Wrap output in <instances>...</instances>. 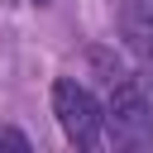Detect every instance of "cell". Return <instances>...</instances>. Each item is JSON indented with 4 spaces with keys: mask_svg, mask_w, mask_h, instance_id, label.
<instances>
[{
    "mask_svg": "<svg viewBox=\"0 0 153 153\" xmlns=\"http://www.w3.org/2000/svg\"><path fill=\"white\" fill-rule=\"evenodd\" d=\"M91 72L105 91L100 110H105V129L115 134V143L124 148H153V105L143 91V76H134L115 53L91 48Z\"/></svg>",
    "mask_w": 153,
    "mask_h": 153,
    "instance_id": "1",
    "label": "cell"
},
{
    "mask_svg": "<svg viewBox=\"0 0 153 153\" xmlns=\"http://www.w3.org/2000/svg\"><path fill=\"white\" fill-rule=\"evenodd\" d=\"M53 115H57L67 143H76V148H105V139H110L105 110H100L96 91L81 86L76 76H57L53 81Z\"/></svg>",
    "mask_w": 153,
    "mask_h": 153,
    "instance_id": "2",
    "label": "cell"
},
{
    "mask_svg": "<svg viewBox=\"0 0 153 153\" xmlns=\"http://www.w3.org/2000/svg\"><path fill=\"white\" fill-rule=\"evenodd\" d=\"M124 38L139 57V72L153 81V0H124Z\"/></svg>",
    "mask_w": 153,
    "mask_h": 153,
    "instance_id": "3",
    "label": "cell"
},
{
    "mask_svg": "<svg viewBox=\"0 0 153 153\" xmlns=\"http://www.w3.org/2000/svg\"><path fill=\"white\" fill-rule=\"evenodd\" d=\"M33 5H48V0H33Z\"/></svg>",
    "mask_w": 153,
    "mask_h": 153,
    "instance_id": "4",
    "label": "cell"
}]
</instances>
